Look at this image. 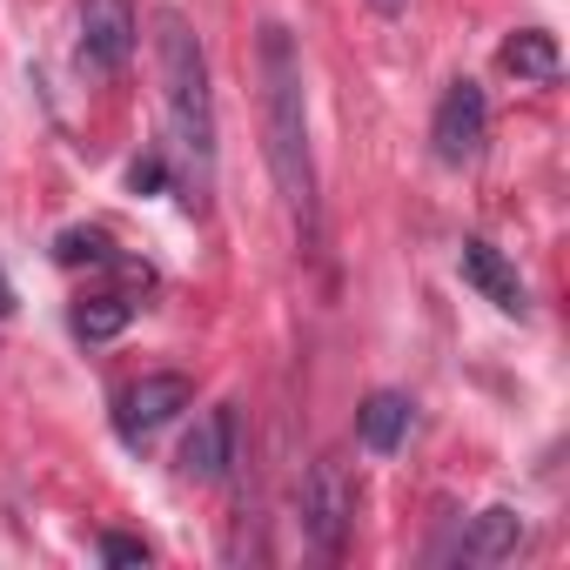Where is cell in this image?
Segmentation results:
<instances>
[{"instance_id":"obj_1","label":"cell","mask_w":570,"mask_h":570,"mask_svg":"<svg viewBox=\"0 0 570 570\" xmlns=\"http://www.w3.org/2000/svg\"><path fill=\"white\" fill-rule=\"evenodd\" d=\"M155 81H161V121H168V161H175V195L208 215L215 202V81H208V48L181 8H155Z\"/></svg>"},{"instance_id":"obj_2","label":"cell","mask_w":570,"mask_h":570,"mask_svg":"<svg viewBox=\"0 0 570 570\" xmlns=\"http://www.w3.org/2000/svg\"><path fill=\"white\" fill-rule=\"evenodd\" d=\"M255 81H262V155L275 175V195L289 208L296 235L316 242V141H309V81L296 35L268 21L255 41Z\"/></svg>"},{"instance_id":"obj_3","label":"cell","mask_w":570,"mask_h":570,"mask_svg":"<svg viewBox=\"0 0 570 570\" xmlns=\"http://www.w3.org/2000/svg\"><path fill=\"white\" fill-rule=\"evenodd\" d=\"M135 41H141V8L135 0H81V35H75L81 75H95V81L121 75Z\"/></svg>"},{"instance_id":"obj_4","label":"cell","mask_w":570,"mask_h":570,"mask_svg":"<svg viewBox=\"0 0 570 570\" xmlns=\"http://www.w3.org/2000/svg\"><path fill=\"white\" fill-rule=\"evenodd\" d=\"M430 141H436V161L443 168H470L490 141V101L476 81H450L436 115H430Z\"/></svg>"},{"instance_id":"obj_5","label":"cell","mask_w":570,"mask_h":570,"mask_svg":"<svg viewBox=\"0 0 570 570\" xmlns=\"http://www.w3.org/2000/svg\"><path fill=\"white\" fill-rule=\"evenodd\" d=\"M188 403H195V383L175 376V370H155V376H141V383L121 390V403H115V430H121V443H148V436H161Z\"/></svg>"},{"instance_id":"obj_6","label":"cell","mask_w":570,"mask_h":570,"mask_svg":"<svg viewBox=\"0 0 570 570\" xmlns=\"http://www.w3.org/2000/svg\"><path fill=\"white\" fill-rule=\"evenodd\" d=\"M350 517H356V497H350L343 463L316 456V463H309V476H303V537L316 543V557H336V550H343Z\"/></svg>"},{"instance_id":"obj_7","label":"cell","mask_w":570,"mask_h":570,"mask_svg":"<svg viewBox=\"0 0 570 570\" xmlns=\"http://www.w3.org/2000/svg\"><path fill=\"white\" fill-rule=\"evenodd\" d=\"M228 463H235V410H228V403H215V410H202V416H195V430L181 436L175 470H181L188 483H222V476H228Z\"/></svg>"},{"instance_id":"obj_8","label":"cell","mask_w":570,"mask_h":570,"mask_svg":"<svg viewBox=\"0 0 570 570\" xmlns=\"http://www.w3.org/2000/svg\"><path fill=\"white\" fill-rule=\"evenodd\" d=\"M456 268H463V282H470L490 309H503V316H523V309H530V289H523V275L503 262V248H490V242L470 235V242L456 248Z\"/></svg>"},{"instance_id":"obj_9","label":"cell","mask_w":570,"mask_h":570,"mask_svg":"<svg viewBox=\"0 0 570 570\" xmlns=\"http://www.w3.org/2000/svg\"><path fill=\"white\" fill-rule=\"evenodd\" d=\"M517 543H523V510H510V503H490V510H476L470 517V530L456 537V563L463 570H483V563H503V557H517Z\"/></svg>"},{"instance_id":"obj_10","label":"cell","mask_w":570,"mask_h":570,"mask_svg":"<svg viewBox=\"0 0 570 570\" xmlns=\"http://www.w3.org/2000/svg\"><path fill=\"white\" fill-rule=\"evenodd\" d=\"M410 396H396V390H376V396H363V410H356V436H363V450H376V456H390V450H403V436H410Z\"/></svg>"},{"instance_id":"obj_11","label":"cell","mask_w":570,"mask_h":570,"mask_svg":"<svg viewBox=\"0 0 570 570\" xmlns=\"http://www.w3.org/2000/svg\"><path fill=\"white\" fill-rule=\"evenodd\" d=\"M503 68L517 75V81H557V41L543 35V28H523V35H510L503 41Z\"/></svg>"},{"instance_id":"obj_12","label":"cell","mask_w":570,"mask_h":570,"mask_svg":"<svg viewBox=\"0 0 570 570\" xmlns=\"http://www.w3.org/2000/svg\"><path fill=\"white\" fill-rule=\"evenodd\" d=\"M128 316H135V303H121V296H88V303H75V336L108 343V336L128 330Z\"/></svg>"},{"instance_id":"obj_13","label":"cell","mask_w":570,"mask_h":570,"mask_svg":"<svg viewBox=\"0 0 570 570\" xmlns=\"http://www.w3.org/2000/svg\"><path fill=\"white\" fill-rule=\"evenodd\" d=\"M101 557L108 563H148V543L141 537H101Z\"/></svg>"},{"instance_id":"obj_14","label":"cell","mask_w":570,"mask_h":570,"mask_svg":"<svg viewBox=\"0 0 570 570\" xmlns=\"http://www.w3.org/2000/svg\"><path fill=\"white\" fill-rule=\"evenodd\" d=\"M370 8H376V14H403V8H410V0H370Z\"/></svg>"},{"instance_id":"obj_15","label":"cell","mask_w":570,"mask_h":570,"mask_svg":"<svg viewBox=\"0 0 570 570\" xmlns=\"http://www.w3.org/2000/svg\"><path fill=\"white\" fill-rule=\"evenodd\" d=\"M14 309V289H8V275H0V316H8Z\"/></svg>"}]
</instances>
